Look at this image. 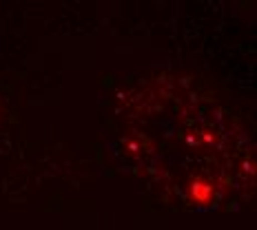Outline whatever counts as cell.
<instances>
[{
    "instance_id": "cell-1",
    "label": "cell",
    "mask_w": 257,
    "mask_h": 230,
    "mask_svg": "<svg viewBox=\"0 0 257 230\" xmlns=\"http://www.w3.org/2000/svg\"><path fill=\"white\" fill-rule=\"evenodd\" d=\"M128 98L122 146L151 188L191 208L226 206L250 188L248 140L215 102L180 84H151Z\"/></svg>"
}]
</instances>
